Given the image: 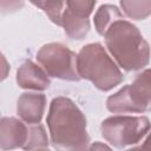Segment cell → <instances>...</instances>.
Returning a JSON list of instances; mask_svg holds the SVG:
<instances>
[{
	"label": "cell",
	"mask_w": 151,
	"mask_h": 151,
	"mask_svg": "<svg viewBox=\"0 0 151 151\" xmlns=\"http://www.w3.org/2000/svg\"><path fill=\"white\" fill-rule=\"evenodd\" d=\"M46 107V97L42 93L25 92L17 103V113L26 124H38L41 122Z\"/></svg>",
	"instance_id": "cell-9"
},
{
	"label": "cell",
	"mask_w": 151,
	"mask_h": 151,
	"mask_svg": "<svg viewBox=\"0 0 151 151\" xmlns=\"http://www.w3.org/2000/svg\"><path fill=\"white\" fill-rule=\"evenodd\" d=\"M65 2L68 9L87 18L93 12L96 5V0H65Z\"/></svg>",
	"instance_id": "cell-15"
},
{
	"label": "cell",
	"mask_w": 151,
	"mask_h": 151,
	"mask_svg": "<svg viewBox=\"0 0 151 151\" xmlns=\"http://www.w3.org/2000/svg\"><path fill=\"white\" fill-rule=\"evenodd\" d=\"M113 113H143L151 111V68L138 73L132 84L123 86L106 100Z\"/></svg>",
	"instance_id": "cell-4"
},
{
	"label": "cell",
	"mask_w": 151,
	"mask_h": 151,
	"mask_svg": "<svg viewBox=\"0 0 151 151\" xmlns=\"http://www.w3.org/2000/svg\"><path fill=\"white\" fill-rule=\"evenodd\" d=\"M61 26L64 27V31L68 38L81 40L90 31V20L87 17L79 15L66 7L63 12Z\"/></svg>",
	"instance_id": "cell-10"
},
{
	"label": "cell",
	"mask_w": 151,
	"mask_h": 151,
	"mask_svg": "<svg viewBox=\"0 0 151 151\" xmlns=\"http://www.w3.org/2000/svg\"><path fill=\"white\" fill-rule=\"evenodd\" d=\"M140 149H151V132H150V134L146 137L145 142L140 145Z\"/></svg>",
	"instance_id": "cell-17"
},
{
	"label": "cell",
	"mask_w": 151,
	"mask_h": 151,
	"mask_svg": "<svg viewBox=\"0 0 151 151\" xmlns=\"http://www.w3.org/2000/svg\"><path fill=\"white\" fill-rule=\"evenodd\" d=\"M120 7L132 20H144L151 15V0H120Z\"/></svg>",
	"instance_id": "cell-12"
},
{
	"label": "cell",
	"mask_w": 151,
	"mask_h": 151,
	"mask_svg": "<svg viewBox=\"0 0 151 151\" xmlns=\"http://www.w3.org/2000/svg\"><path fill=\"white\" fill-rule=\"evenodd\" d=\"M24 150H46L48 149V137L42 124H28V138Z\"/></svg>",
	"instance_id": "cell-13"
},
{
	"label": "cell",
	"mask_w": 151,
	"mask_h": 151,
	"mask_svg": "<svg viewBox=\"0 0 151 151\" xmlns=\"http://www.w3.org/2000/svg\"><path fill=\"white\" fill-rule=\"evenodd\" d=\"M77 57L73 51L60 42H50L37 52V60L52 78L67 81H79Z\"/></svg>",
	"instance_id": "cell-6"
},
{
	"label": "cell",
	"mask_w": 151,
	"mask_h": 151,
	"mask_svg": "<svg viewBox=\"0 0 151 151\" xmlns=\"http://www.w3.org/2000/svg\"><path fill=\"white\" fill-rule=\"evenodd\" d=\"M1 2V12L2 13H13L24 7V0H0Z\"/></svg>",
	"instance_id": "cell-16"
},
{
	"label": "cell",
	"mask_w": 151,
	"mask_h": 151,
	"mask_svg": "<svg viewBox=\"0 0 151 151\" xmlns=\"http://www.w3.org/2000/svg\"><path fill=\"white\" fill-rule=\"evenodd\" d=\"M104 38L109 52L123 70L138 71L149 64L150 45L132 22L125 19L117 20Z\"/></svg>",
	"instance_id": "cell-2"
},
{
	"label": "cell",
	"mask_w": 151,
	"mask_h": 151,
	"mask_svg": "<svg viewBox=\"0 0 151 151\" xmlns=\"http://www.w3.org/2000/svg\"><path fill=\"white\" fill-rule=\"evenodd\" d=\"M46 123L54 149L70 151L88 149L90 136L86 130V118L70 98L52 99Z\"/></svg>",
	"instance_id": "cell-1"
},
{
	"label": "cell",
	"mask_w": 151,
	"mask_h": 151,
	"mask_svg": "<svg viewBox=\"0 0 151 151\" xmlns=\"http://www.w3.org/2000/svg\"><path fill=\"white\" fill-rule=\"evenodd\" d=\"M28 1L33 4L35 7L42 9L53 24L61 26L65 0H28Z\"/></svg>",
	"instance_id": "cell-14"
},
{
	"label": "cell",
	"mask_w": 151,
	"mask_h": 151,
	"mask_svg": "<svg viewBox=\"0 0 151 151\" xmlns=\"http://www.w3.org/2000/svg\"><path fill=\"white\" fill-rule=\"evenodd\" d=\"M96 146H99V147H101V149H110L109 146H106V145H100V144H93L90 149H93V147H96Z\"/></svg>",
	"instance_id": "cell-18"
},
{
	"label": "cell",
	"mask_w": 151,
	"mask_h": 151,
	"mask_svg": "<svg viewBox=\"0 0 151 151\" xmlns=\"http://www.w3.org/2000/svg\"><path fill=\"white\" fill-rule=\"evenodd\" d=\"M22 122L14 117L1 118L0 120L1 150H12L17 147H24L28 138V124L26 125Z\"/></svg>",
	"instance_id": "cell-7"
},
{
	"label": "cell",
	"mask_w": 151,
	"mask_h": 151,
	"mask_svg": "<svg viewBox=\"0 0 151 151\" xmlns=\"http://www.w3.org/2000/svg\"><path fill=\"white\" fill-rule=\"evenodd\" d=\"M46 71L32 60H26L17 71V84L25 90L44 91L51 85Z\"/></svg>",
	"instance_id": "cell-8"
},
{
	"label": "cell",
	"mask_w": 151,
	"mask_h": 151,
	"mask_svg": "<svg viewBox=\"0 0 151 151\" xmlns=\"http://www.w3.org/2000/svg\"><path fill=\"white\" fill-rule=\"evenodd\" d=\"M119 19H124V17L117 6L109 4L101 5L94 14V27L97 32L104 37L107 29L111 27V25Z\"/></svg>",
	"instance_id": "cell-11"
},
{
	"label": "cell",
	"mask_w": 151,
	"mask_h": 151,
	"mask_svg": "<svg viewBox=\"0 0 151 151\" xmlns=\"http://www.w3.org/2000/svg\"><path fill=\"white\" fill-rule=\"evenodd\" d=\"M77 65L80 78L90 80L104 92L112 90L124 80L118 65L99 42L83 46L77 57Z\"/></svg>",
	"instance_id": "cell-3"
},
{
	"label": "cell",
	"mask_w": 151,
	"mask_h": 151,
	"mask_svg": "<svg viewBox=\"0 0 151 151\" xmlns=\"http://www.w3.org/2000/svg\"><path fill=\"white\" fill-rule=\"evenodd\" d=\"M150 129L151 123L145 116H112L104 119L100 125L104 139L117 149L138 144Z\"/></svg>",
	"instance_id": "cell-5"
}]
</instances>
